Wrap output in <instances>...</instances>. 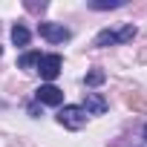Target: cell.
I'll return each mask as SVG.
<instances>
[{"label":"cell","mask_w":147,"mask_h":147,"mask_svg":"<svg viewBox=\"0 0 147 147\" xmlns=\"http://www.w3.org/2000/svg\"><path fill=\"white\" fill-rule=\"evenodd\" d=\"M133 38H136V26H133V23H127V26H121V29H104V32H98V35H95V40H92V46L104 49V46L127 43V40H133Z\"/></svg>","instance_id":"1"},{"label":"cell","mask_w":147,"mask_h":147,"mask_svg":"<svg viewBox=\"0 0 147 147\" xmlns=\"http://www.w3.org/2000/svg\"><path fill=\"white\" fill-rule=\"evenodd\" d=\"M58 121H61L63 127H69V130H78V127H84V121H87V110L78 107V104H66V107L58 113Z\"/></svg>","instance_id":"2"},{"label":"cell","mask_w":147,"mask_h":147,"mask_svg":"<svg viewBox=\"0 0 147 147\" xmlns=\"http://www.w3.org/2000/svg\"><path fill=\"white\" fill-rule=\"evenodd\" d=\"M61 66H63V58L61 55H40V63H38V72H40V78H46L49 84L61 75Z\"/></svg>","instance_id":"3"},{"label":"cell","mask_w":147,"mask_h":147,"mask_svg":"<svg viewBox=\"0 0 147 147\" xmlns=\"http://www.w3.org/2000/svg\"><path fill=\"white\" fill-rule=\"evenodd\" d=\"M38 32H40V38L49 40V43H63V40H69V35H72L63 23H40Z\"/></svg>","instance_id":"4"},{"label":"cell","mask_w":147,"mask_h":147,"mask_svg":"<svg viewBox=\"0 0 147 147\" xmlns=\"http://www.w3.org/2000/svg\"><path fill=\"white\" fill-rule=\"evenodd\" d=\"M35 98H38V104L58 107V104H63V90H58L55 84H40L38 92H35Z\"/></svg>","instance_id":"5"},{"label":"cell","mask_w":147,"mask_h":147,"mask_svg":"<svg viewBox=\"0 0 147 147\" xmlns=\"http://www.w3.org/2000/svg\"><path fill=\"white\" fill-rule=\"evenodd\" d=\"M81 107L87 110V115H104V113H107V101H104L98 92H87V98H84Z\"/></svg>","instance_id":"6"},{"label":"cell","mask_w":147,"mask_h":147,"mask_svg":"<svg viewBox=\"0 0 147 147\" xmlns=\"http://www.w3.org/2000/svg\"><path fill=\"white\" fill-rule=\"evenodd\" d=\"M29 38H32V35H29V29H26L23 23H15V29H12V43H15V46H26V43H29Z\"/></svg>","instance_id":"7"},{"label":"cell","mask_w":147,"mask_h":147,"mask_svg":"<svg viewBox=\"0 0 147 147\" xmlns=\"http://www.w3.org/2000/svg\"><path fill=\"white\" fill-rule=\"evenodd\" d=\"M38 63H40V52H26V55H20V61H18V66L26 69V72H32Z\"/></svg>","instance_id":"8"},{"label":"cell","mask_w":147,"mask_h":147,"mask_svg":"<svg viewBox=\"0 0 147 147\" xmlns=\"http://www.w3.org/2000/svg\"><path fill=\"white\" fill-rule=\"evenodd\" d=\"M104 78H107V75H104L101 69H92V72H87V78H84V81H87V87H101Z\"/></svg>","instance_id":"9"},{"label":"cell","mask_w":147,"mask_h":147,"mask_svg":"<svg viewBox=\"0 0 147 147\" xmlns=\"http://www.w3.org/2000/svg\"><path fill=\"white\" fill-rule=\"evenodd\" d=\"M118 6H124V0H110V3H107V0H104V3L92 0V3H90V9H118Z\"/></svg>","instance_id":"10"},{"label":"cell","mask_w":147,"mask_h":147,"mask_svg":"<svg viewBox=\"0 0 147 147\" xmlns=\"http://www.w3.org/2000/svg\"><path fill=\"white\" fill-rule=\"evenodd\" d=\"M26 9L29 12H38V9H46V3H43V0H40V3H26Z\"/></svg>","instance_id":"11"},{"label":"cell","mask_w":147,"mask_h":147,"mask_svg":"<svg viewBox=\"0 0 147 147\" xmlns=\"http://www.w3.org/2000/svg\"><path fill=\"white\" fill-rule=\"evenodd\" d=\"M144 138H147V124H144Z\"/></svg>","instance_id":"12"},{"label":"cell","mask_w":147,"mask_h":147,"mask_svg":"<svg viewBox=\"0 0 147 147\" xmlns=\"http://www.w3.org/2000/svg\"><path fill=\"white\" fill-rule=\"evenodd\" d=\"M0 55H3V46H0Z\"/></svg>","instance_id":"13"}]
</instances>
